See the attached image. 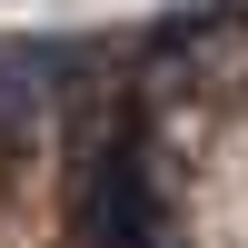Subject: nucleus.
<instances>
[{
    "instance_id": "1",
    "label": "nucleus",
    "mask_w": 248,
    "mask_h": 248,
    "mask_svg": "<svg viewBox=\"0 0 248 248\" xmlns=\"http://www.w3.org/2000/svg\"><path fill=\"white\" fill-rule=\"evenodd\" d=\"M79 238L90 248H169V218H159L149 189V149H139L129 119L90 139V169H79Z\"/></svg>"
}]
</instances>
